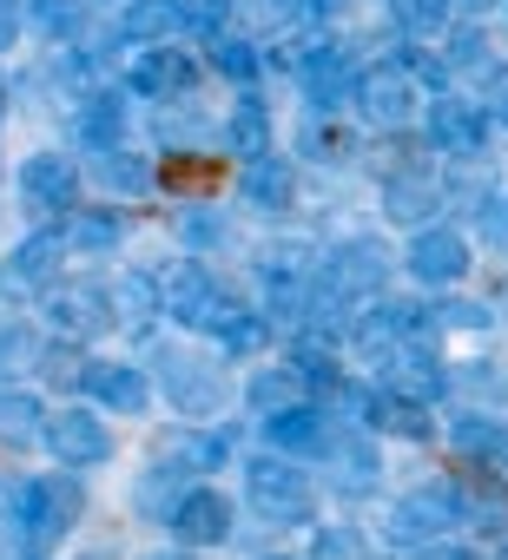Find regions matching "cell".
Masks as SVG:
<instances>
[{
  "mask_svg": "<svg viewBox=\"0 0 508 560\" xmlns=\"http://www.w3.org/2000/svg\"><path fill=\"white\" fill-rule=\"evenodd\" d=\"M178 494H185V475H178L172 462H152V468L139 475V488H132V508H139V514H152V521H172Z\"/></svg>",
  "mask_w": 508,
  "mask_h": 560,
  "instance_id": "cell-36",
  "label": "cell"
},
{
  "mask_svg": "<svg viewBox=\"0 0 508 560\" xmlns=\"http://www.w3.org/2000/svg\"><path fill=\"white\" fill-rule=\"evenodd\" d=\"M159 284H165V317H172V324H185V330H198V337H218V330L244 311V304L218 284V277L192 257V250L159 277Z\"/></svg>",
  "mask_w": 508,
  "mask_h": 560,
  "instance_id": "cell-3",
  "label": "cell"
},
{
  "mask_svg": "<svg viewBox=\"0 0 508 560\" xmlns=\"http://www.w3.org/2000/svg\"><path fill=\"white\" fill-rule=\"evenodd\" d=\"M21 27H27V14H21V0H0V54H8V47L21 40Z\"/></svg>",
  "mask_w": 508,
  "mask_h": 560,
  "instance_id": "cell-45",
  "label": "cell"
},
{
  "mask_svg": "<svg viewBox=\"0 0 508 560\" xmlns=\"http://www.w3.org/2000/svg\"><path fill=\"white\" fill-rule=\"evenodd\" d=\"M324 462H331V488L337 494H370L377 481H383V455H377V442H370V429L363 422H344V429H331V442H324Z\"/></svg>",
  "mask_w": 508,
  "mask_h": 560,
  "instance_id": "cell-17",
  "label": "cell"
},
{
  "mask_svg": "<svg viewBox=\"0 0 508 560\" xmlns=\"http://www.w3.org/2000/svg\"><path fill=\"white\" fill-rule=\"evenodd\" d=\"M80 508H86V494H80L73 468H67V475H21L14 488H0V527H8L27 553L60 547V540L73 534Z\"/></svg>",
  "mask_w": 508,
  "mask_h": 560,
  "instance_id": "cell-1",
  "label": "cell"
},
{
  "mask_svg": "<svg viewBox=\"0 0 508 560\" xmlns=\"http://www.w3.org/2000/svg\"><path fill=\"white\" fill-rule=\"evenodd\" d=\"M482 100H488V119L508 132V73H501V67L488 73V93H482Z\"/></svg>",
  "mask_w": 508,
  "mask_h": 560,
  "instance_id": "cell-44",
  "label": "cell"
},
{
  "mask_svg": "<svg viewBox=\"0 0 508 560\" xmlns=\"http://www.w3.org/2000/svg\"><path fill=\"white\" fill-rule=\"evenodd\" d=\"M455 8H482V0H455Z\"/></svg>",
  "mask_w": 508,
  "mask_h": 560,
  "instance_id": "cell-49",
  "label": "cell"
},
{
  "mask_svg": "<svg viewBox=\"0 0 508 560\" xmlns=\"http://www.w3.org/2000/svg\"><path fill=\"white\" fill-rule=\"evenodd\" d=\"M244 501H251V514L272 521V527H318V481L285 448L244 462Z\"/></svg>",
  "mask_w": 508,
  "mask_h": 560,
  "instance_id": "cell-2",
  "label": "cell"
},
{
  "mask_svg": "<svg viewBox=\"0 0 508 560\" xmlns=\"http://www.w3.org/2000/svg\"><path fill=\"white\" fill-rule=\"evenodd\" d=\"M178 237H185L192 257H205V250H224V244H231V224H224V211H211L205 198H192V205L178 211Z\"/></svg>",
  "mask_w": 508,
  "mask_h": 560,
  "instance_id": "cell-37",
  "label": "cell"
},
{
  "mask_svg": "<svg viewBox=\"0 0 508 560\" xmlns=\"http://www.w3.org/2000/svg\"><path fill=\"white\" fill-rule=\"evenodd\" d=\"M416 100H423V80H416L403 60H377V67H363V73H357V93H350L357 119L377 126V132H403V126L416 119Z\"/></svg>",
  "mask_w": 508,
  "mask_h": 560,
  "instance_id": "cell-6",
  "label": "cell"
},
{
  "mask_svg": "<svg viewBox=\"0 0 508 560\" xmlns=\"http://www.w3.org/2000/svg\"><path fill=\"white\" fill-rule=\"evenodd\" d=\"M383 14L409 40H442L455 27V0H383Z\"/></svg>",
  "mask_w": 508,
  "mask_h": 560,
  "instance_id": "cell-30",
  "label": "cell"
},
{
  "mask_svg": "<svg viewBox=\"0 0 508 560\" xmlns=\"http://www.w3.org/2000/svg\"><path fill=\"white\" fill-rule=\"evenodd\" d=\"M159 462H172L178 475H211L231 462V429H205V422H185L159 442Z\"/></svg>",
  "mask_w": 508,
  "mask_h": 560,
  "instance_id": "cell-24",
  "label": "cell"
},
{
  "mask_svg": "<svg viewBox=\"0 0 508 560\" xmlns=\"http://www.w3.org/2000/svg\"><path fill=\"white\" fill-rule=\"evenodd\" d=\"M311 389H304V376L291 370V363H272V370H258L244 383V409L251 416H272V409H291V402H304Z\"/></svg>",
  "mask_w": 508,
  "mask_h": 560,
  "instance_id": "cell-31",
  "label": "cell"
},
{
  "mask_svg": "<svg viewBox=\"0 0 508 560\" xmlns=\"http://www.w3.org/2000/svg\"><path fill=\"white\" fill-rule=\"evenodd\" d=\"M93 165H100V178H106L113 191H132V198H139V191H152V165H146L139 152H126V145H113V152H100Z\"/></svg>",
  "mask_w": 508,
  "mask_h": 560,
  "instance_id": "cell-39",
  "label": "cell"
},
{
  "mask_svg": "<svg viewBox=\"0 0 508 560\" xmlns=\"http://www.w3.org/2000/svg\"><path fill=\"white\" fill-rule=\"evenodd\" d=\"M41 442H47V448H54V462H60V468H73V475H80V468L113 462V429H106V416H100V409H80V402L54 409Z\"/></svg>",
  "mask_w": 508,
  "mask_h": 560,
  "instance_id": "cell-12",
  "label": "cell"
},
{
  "mask_svg": "<svg viewBox=\"0 0 508 560\" xmlns=\"http://www.w3.org/2000/svg\"><path fill=\"white\" fill-rule=\"evenodd\" d=\"M449 205V185L436 178V165H396L390 178H383V218L390 224H429L436 211Z\"/></svg>",
  "mask_w": 508,
  "mask_h": 560,
  "instance_id": "cell-18",
  "label": "cell"
},
{
  "mask_svg": "<svg viewBox=\"0 0 508 560\" xmlns=\"http://www.w3.org/2000/svg\"><path fill=\"white\" fill-rule=\"evenodd\" d=\"M0 191H8V165H0Z\"/></svg>",
  "mask_w": 508,
  "mask_h": 560,
  "instance_id": "cell-51",
  "label": "cell"
},
{
  "mask_svg": "<svg viewBox=\"0 0 508 560\" xmlns=\"http://www.w3.org/2000/svg\"><path fill=\"white\" fill-rule=\"evenodd\" d=\"M172 540H185V547H224L231 534H238V508H231V494H218V488H185L178 494V508H172Z\"/></svg>",
  "mask_w": 508,
  "mask_h": 560,
  "instance_id": "cell-14",
  "label": "cell"
},
{
  "mask_svg": "<svg viewBox=\"0 0 508 560\" xmlns=\"http://www.w3.org/2000/svg\"><path fill=\"white\" fill-rule=\"evenodd\" d=\"M469 264H475V250H469V237L455 231V224H416V237H409V250H403V270L416 277L423 291H455L462 277H469Z\"/></svg>",
  "mask_w": 508,
  "mask_h": 560,
  "instance_id": "cell-9",
  "label": "cell"
},
{
  "mask_svg": "<svg viewBox=\"0 0 508 560\" xmlns=\"http://www.w3.org/2000/svg\"><path fill=\"white\" fill-rule=\"evenodd\" d=\"M211 67L224 73V80H238V86H251V80H258L272 60L258 54V40H244V34H231V27H218L211 34Z\"/></svg>",
  "mask_w": 508,
  "mask_h": 560,
  "instance_id": "cell-34",
  "label": "cell"
},
{
  "mask_svg": "<svg viewBox=\"0 0 508 560\" xmlns=\"http://www.w3.org/2000/svg\"><path fill=\"white\" fill-rule=\"evenodd\" d=\"M159 396L185 422H211L224 409V370L192 357V350H159Z\"/></svg>",
  "mask_w": 508,
  "mask_h": 560,
  "instance_id": "cell-7",
  "label": "cell"
},
{
  "mask_svg": "<svg viewBox=\"0 0 508 560\" xmlns=\"http://www.w3.org/2000/svg\"><path fill=\"white\" fill-rule=\"evenodd\" d=\"M238 198H244L251 211H265V218H285V211L298 205V172H291L278 152L244 159V165H238Z\"/></svg>",
  "mask_w": 508,
  "mask_h": 560,
  "instance_id": "cell-21",
  "label": "cell"
},
{
  "mask_svg": "<svg viewBox=\"0 0 508 560\" xmlns=\"http://www.w3.org/2000/svg\"><path fill=\"white\" fill-rule=\"evenodd\" d=\"M185 34V0H126L119 8V40L146 47V40H172Z\"/></svg>",
  "mask_w": 508,
  "mask_h": 560,
  "instance_id": "cell-28",
  "label": "cell"
},
{
  "mask_svg": "<svg viewBox=\"0 0 508 560\" xmlns=\"http://www.w3.org/2000/svg\"><path fill=\"white\" fill-rule=\"evenodd\" d=\"M14 191H21V211L34 218H67L80 205V165L67 152H27L21 172H14Z\"/></svg>",
  "mask_w": 508,
  "mask_h": 560,
  "instance_id": "cell-11",
  "label": "cell"
},
{
  "mask_svg": "<svg viewBox=\"0 0 508 560\" xmlns=\"http://www.w3.org/2000/svg\"><path fill=\"white\" fill-rule=\"evenodd\" d=\"M67 231L47 224L34 237H21L8 257H0V304H27V298H47V284L60 277V257H67Z\"/></svg>",
  "mask_w": 508,
  "mask_h": 560,
  "instance_id": "cell-8",
  "label": "cell"
},
{
  "mask_svg": "<svg viewBox=\"0 0 508 560\" xmlns=\"http://www.w3.org/2000/svg\"><path fill=\"white\" fill-rule=\"evenodd\" d=\"M0 126H8V80H0Z\"/></svg>",
  "mask_w": 508,
  "mask_h": 560,
  "instance_id": "cell-48",
  "label": "cell"
},
{
  "mask_svg": "<svg viewBox=\"0 0 508 560\" xmlns=\"http://www.w3.org/2000/svg\"><path fill=\"white\" fill-rule=\"evenodd\" d=\"M488 132H495V119H488V106L482 100H462V93H429V106H423V139H429V152H442L449 165H475V159H488Z\"/></svg>",
  "mask_w": 508,
  "mask_h": 560,
  "instance_id": "cell-5",
  "label": "cell"
},
{
  "mask_svg": "<svg viewBox=\"0 0 508 560\" xmlns=\"http://www.w3.org/2000/svg\"><path fill=\"white\" fill-rule=\"evenodd\" d=\"M455 527H462V494H455V481L409 488V494H396L390 514H383V540H390V547H442Z\"/></svg>",
  "mask_w": 508,
  "mask_h": 560,
  "instance_id": "cell-4",
  "label": "cell"
},
{
  "mask_svg": "<svg viewBox=\"0 0 508 560\" xmlns=\"http://www.w3.org/2000/svg\"><path fill=\"white\" fill-rule=\"evenodd\" d=\"M442 442H449V455H462V462L488 468V462H501V455H508V422H501V416H488V409H449Z\"/></svg>",
  "mask_w": 508,
  "mask_h": 560,
  "instance_id": "cell-23",
  "label": "cell"
},
{
  "mask_svg": "<svg viewBox=\"0 0 508 560\" xmlns=\"http://www.w3.org/2000/svg\"><path fill=\"white\" fill-rule=\"evenodd\" d=\"M86 396H93L106 416H146L152 396H159V376H146L139 363H93Z\"/></svg>",
  "mask_w": 508,
  "mask_h": 560,
  "instance_id": "cell-20",
  "label": "cell"
},
{
  "mask_svg": "<svg viewBox=\"0 0 508 560\" xmlns=\"http://www.w3.org/2000/svg\"><path fill=\"white\" fill-rule=\"evenodd\" d=\"M41 435H47V402H41L34 389L0 383V442L27 448V442H41Z\"/></svg>",
  "mask_w": 508,
  "mask_h": 560,
  "instance_id": "cell-29",
  "label": "cell"
},
{
  "mask_svg": "<svg viewBox=\"0 0 508 560\" xmlns=\"http://www.w3.org/2000/svg\"><path fill=\"white\" fill-rule=\"evenodd\" d=\"M350 8V0H304V14H318V21H337Z\"/></svg>",
  "mask_w": 508,
  "mask_h": 560,
  "instance_id": "cell-46",
  "label": "cell"
},
{
  "mask_svg": "<svg viewBox=\"0 0 508 560\" xmlns=\"http://www.w3.org/2000/svg\"><path fill=\"white\" fill-rule=\"evenodd\" d=\"M475 231H482V244H488V250H501V257H508V191H488V198L475 205Z\"/></svg>",
  "mask_w": 508,
  "mask_h": 560,
  "instance_id": "cell-41",
  "label": "cell"
},
{
  "mask_svg": "<svg viewBox=\"0 0 508 560\" xmlns=\"http://www.w3.org/2000/svg\"><path fill=\"white\" fill-rule=\"evenodd\" d=\"M377 383L383 389H403V396H416L429 409L449 396V370L436 363V343H396L390 357H377Z\"/></svg>",
  "mask_w": 508,
  "mask_h": 560,
  "instance_id": "cell-19",
  "label": "cell"
},
{
  "mask_svg": "<svg viewBox=\"0 0 508 560\" xmlns=\"http://www.w3.org/2000/svg\"><path fill=\"white\" fill-rule=\"evenodd\" d=\"M304 152H311L318 165H337V159H350V152H357V139H350V132H337V126H324V119H311V126H304Z\"/></svg>",
  "mask_w": 508,
  "mask_h": 560,
  "instance_id": "cell-40",
  "label": "cell"
},
{
  "mask_svg": "<svg viewBox=\"0 0 508 560\" xmlns=\"http://www.w3.org/2000/svg\"><path fill=\"white\" fill-rule=\"evenodd\" d=\"M41 330L34 324H0V383H14L27 370H41Z\"/></svg>",
  "mask_w": 508,
  "mask_h": 560,
  "instance_id": "cell-38",
  "label": "cell"
},
{
  "mask_svg": "<svg viewBox=\"0 0 508 560\" xmlns=\"http://www.w3.org/2000/svg\"><path fill=\"white\" fill-rule=\"evenodd\" d=\"M357 73H363V67H350V54H344L337 40H304L298 86H304V100H311L318 113H337V106L357 93Z\"/></svg>",
  "mask_w": 508,
  "mask_h": 560,
  "instance_id": "cell-15",
  "label": "cell"
},
{
  "mask_svg": "<svg viewBox=\"0 0 508 560\" xmlns=\"http://www.w3.org/2000/svg\"><path fill=\"white\" fill-rule=\"evenodd\" d=\"M265 8H272L278 21H291V14H304V0H265Z\"/></svg>",
  "mask_w": 508,
  "mask_h": 560,
  "instance_id": "cell-47",
  "label": "cell"
},
{
  "mask_svg": "<svg viewBox=\"0 0 508 560\" xmlns=\"http://www.w3.org/2000/svg\"><path fill=\"white\" fill-rule=\"evenodd\" d=\"M159 317H165V284H159L152 270H126L119 284H113V324L132 330V337H146Z\"/></svg>",
  "mask_w": 508,
  "mask_h": 560,
  "instance_id": "cell-26",
  "label": "cell"
},
{
  "mask_svg": "<svg viewBox=\"0 0 508 560\" xmlns=\"http://www.w3.org/2000/svg\"><path fill=\"white\" fill-rule=\"evenodd\" d=\"M41 311H47V324L60 330V337H80V343H93L100 330H113V284H93V277H54L47 284V298H41Z\"/></svg>",
  "mask_w": 508,
  "mask_h": 560,
  "instance_id": "cell-10",
  "label": "cell"
},
{
  "mask_svg": "<svg viewBox=\"0 0 508 560\" xmlns=\"http://www.w3.org/2000/svg\"><path fill=\"white\" fill-rule=\"evenodd\" d=\"M265 422V442L272 448H285V455H324V442H331V416L318 409V396H304V402H291V409H272V416H258Z\"/></svg>",
  "mask_w": 508,
  "mask_h": 560,
  "instance_id": "cell-22",
  "label": "cell"
},
{
  "mask_svg": "<svg viewBox=\"0 0 508 560\" xmlns=\"http://www.w3.org/2000/svg\"><path fill=\"white\" fill-rule=\"evenodd\" d=\"M192 80H198V67H192L185 47H172V40H146V47H132V60H126V93L159 100V106L185 100Z\"/></svg>",
  "mask_w": 508,
  "mask_h": 560,
  "instance_id": "cell-13",
  "label": "cell"
},
{
  "mask_svg": "<svg viewBox=\"0 0 508 560\" xmlns=\"http://www.w3.org/2000/svg\"><path fill=\"white\" fill-rule=\"evenodd\" d=\"M67 132H73V145L80 152H113V145H126V100L113 93V86H86V93H73V106H67Z\"/></svg>",
  "mask_w": 508,
  "mask_h": 560,
  "instance_id": "cell-16",
  "label": "cell"
},
{
  "mask_svg": "<svg viewBox=\"0 0 508 560\" xmlns=\"http://www.w3.org/2000/svg\"><path fill=\"white\" fill-rule=\"evenodd\" d=\"M60 231H67V244H73L80 257H113V250L126 244V211H119V205H73V211L60 218Z\"/></svg>",
  "mask_w": 508,
  "mask_h": 560,
  "instance_id": "cell-25",
  "label": "cell"
},
{
  "mask_svg": "<svg viewBox=\"0 0 508 560\" xmlns=\"http://www.w3.org/2000/svg\"><path fill=\"white\" fill-rule=\"evenodd\" d=\"M272 330H278V324H272V311H238L211 343H218L231 363H251V357H265V350H272Z\"/></svg>",
  "mask_w": 508,
  "mask_h": 560,
  "instance_id": "cell-33",
  "label": "cell"
},
{
  "mask_svg": "<svg viewBox=\"0 0 508 560\" xmlns=\"http://www.w3.org/2000/svg\"><path fill=\"white\" fill-rule=\"evenodd\" d=\"M495 40H488V27H475V21H455L449 34H442V54H449V73H495V54H488Z\"/></svg>",
  "mask_w": 508,
  "mask_h": 560,
  "instance_id": "cell-35",
  "label": "cell"
},
{
  "mask_svg": "<svg viewBox=\"0 0 508 560\" xmlns=\"http://www.w3.org/2000/svg\"><path fill=\"white\" fill-rule=\"evenodd\" d=\"M370 540L357 534V527H318L311 534V553H363Z\"/></svg>",
  "mask_w": 508,
  "mask_h": 560,
  "instance_id": "cell-43",
  "label": "cell"
},
{
  "mask_svg": "<svg viewBox=\"0 0 508 560\" xmlns=\"http://www.w3.org/2000/svg\"><path fill=\"white\" fill-rule=\"evenodd\" d=\"M86 376H93V357H86L80 337H60V343L41 350V383H47V389L73 396V389H86Z\"/></svg>",
  "mask_w": 508,
  "mask_h": 560,
  "instance_id": "cell-32",
  "label": "cell"
},
{
  "mask_svg": "<svg viewBox=\"0 0 508 560\" xmlns=\"http://www.w3.org/2000/svg\"><path fill=\"white\" fill-rule=\"evenodd\" d=\"M436 324H442V330H469V337H475V330H488L495 317H488V304H475V298H442V304H436Z\"/></svg>",
  "mask_w": 508,
  "mask_h": 560,
  "instance_id": "cell-42",
  "label": "cell"
},
{
  "mask_svg": "<svg viewBox=\"0 0 508 560\" xmlns=\"http://www.w3.org/2000/svg\"><path fill=\"white\" fill-rule=\"evenodd\" d=\"M224 152L244 165V159H265L272 152V113H265V100L258 93H238V106L224 113Z\"/></svg>",
  "mask_w": 508,
  "mask_h": 560,
  "instance_id": "cell-27",
  "label": "cell"
},
{
  "mask_svg": "<svg viewBox=\"0 0 508 560\" xmlns=\"http://www.w3.org/2000/svg\"><path fill=\"white\" fill-rule=\"evenodd\" d=\"M100 8H126V0H100Z\"/></svg>",
  "mask_w": 508,
  "mask_h": 560,
  "instance_id": "cell-50",
  "label": "cell"
}]
</instances>
